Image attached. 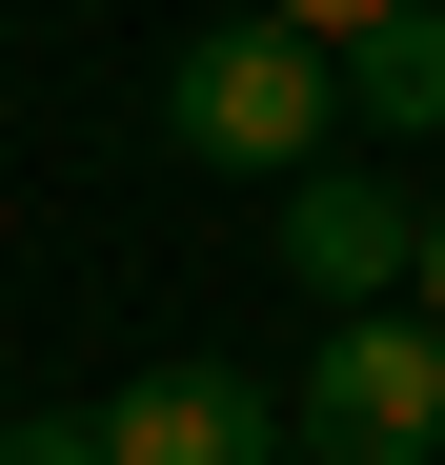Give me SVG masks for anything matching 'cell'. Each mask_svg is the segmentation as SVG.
Instances as JSON below:
<instances>
[{
  "instance_id": "7",
  "label": "cell",
  "mask_w": 445,
  "mask_h": 465,
  "mask_svg": "<svg viewBox=\"0 0 445 465\" xmlns=\"http://www.w3.org/2000/svg\"><path fill=\"white\" fill-rule=\"evenodd\" d=\"M263 21H304V41H364V21H385V0H263Z\"/></svg>"
},
{
  "instance_id": "4",
  "label": "cell",
  "mask_w": 445,
  "mask_h": 465,
  "mask_svg": "<svg viewBox=\"0 0 445 465\" xmlns=\"http://www.w3.org/2000/svg\"><path fill=\"white\" fill-rule=\"evenodd\" d=\"M283 283H304V303H385V283H425V203H405L385 163H304V183H283Z\"/></svg>"
},
{
  "instance_id": "6",
  "label": "cell",
  "mask_w": 445,
  "mask_h": 465,
  "mask_svg": "<svg viewBox=\"0 0 445 465\" xmlns=\"http://www.w3.org/2000/svg\"><path fill=\"white\" fill-rule=\"evenodd\" d=\"M0 465H102V405H21V425H0Z\"/></svg>"
},
{
  "instance_id": "3",
  "label": "cell",
  "mask_w": 445,
  "mask_h": 465,
  "mask_svg": "<svg viewBox=\"0 0 445 465\" xmlns=\"http://www.w3.org/2000/svg\"><path fill=\"white\" fill-rule=\"evenodd\" d=\"M102 465H304V425L243 364H122L102 384Z\"/></svg>"
},
{
  "instance_id": "5",
  "label": "cell",
  "mask_w": 445,
  "mask_h": 465,
  "mask_svg": "<svg viewBox=\"0 0 445 465\" xmlns=\"http://www.w3.org/2000/svg\"><path fill=\"white\" fill-rule=\"evenodd\" d=\"M344 122L364 142H445V0H385L344 41Z\"/></svg>"
},
{
  "instance_id": "8",
  "label": "cell",
  "mask_w": 445,
  "mask_h": 465,
  "mask_svg": "<svg viewBox=\"0 0 445 465\" xmlns=\"http://www.w3.org/2000/svg\"><path fill=\"white\" fill-rule=\"evenodd\" d=\"M425 303H445V203H425Z\"/></svg>"
},
{
  "instance_id": "2",
  "label": "cell",
  "mask_w": 445,
  "mask_h": 465,
  "mask_svg": "<svg viewBox=\"0 0 445 465\" xmlns=\"http://www.w3.org/2000/svg\"><path fill=\"white\" fill-rule=\"evenodd\" d=\"M283 425H304V465H445V324L344 303L304 344V384H283Z\"/></svg>"
},
{
  "instance_id": "1",
  "label": "cell",
  "mask_w": 445,
  "mask_h": 465,
  "mask_svg": "<svg viewBox=\"0 0 445 465\" xmlns=\"http://www.w3.org/2000/svg\"><path fill=\"white\" fill-rule=\"evenodd\" d=\"M163 142L183 163H222V183H304V163H344V41H304V21H203L183 61H163Z\"/></svg>"
}]
</instances>
